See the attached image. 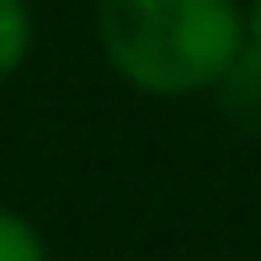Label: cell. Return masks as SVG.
Returning a JSON list of instances; mask_svg holds the SVG:
<instances>
[{"label":"cell","instance_id":"6da1fadb","mask_svg":"<svg viewBox=\"0 0 261 261\" xmlns=\"http://www.w3.org/2000/svg\"><path fill=\"white\" fill-rule=\"evenodd\" d=\"M101 59L128 91L187 101L219 91L245 48V0H96Z\"/></svg>","mask_w":261,"mask_h":261},{"label":"cell","instance_id":"7a4b0ae2","mask_svg":"<svg viewBox=\"0 0 261 261\" xmlns=\"http://www.w3.org/2000/svg\"><path fill=\"white\" fill-rule=\"evenodd\" d=\"M32 43H38L32 0H0V86L32 59Z\"/></svg>","mask_w":261,"mask_h":261},{"label":"cell","instance_id":"3957f363","mask_svg":"<svg viewBox=\"0 0 261 261\" xmlns=\"http://www.w3.org/2000/svg\"><path fill=\"white\" fill-rule=\"evenodd\" d=\"M224 107H229L234 117H245V123H261V48L256 43H245L240 59L229 64V75H224L219 86Z\"/></svg>","mask_w":261,"mask_h":261},{"label":"cell","instance_id":"277c9868","mask_svg":"<svg viewBox=\"0 0 261 261\" xmlns=\"http://www.w3.org/2000/svg\"><path fill=\"white\" fill-rule=\"evenodd\" d=\"M0 261H54L38 224L21 219L16 208H0Z\"/></svg>","mask_w":261,"mask_h":261},{"label":"cell","instance_id":"5b68a950","mask_svg":"<svg viewBox=\"0 0 261 261\" xmlns=\"http://www.w3.org/2000/svg\"><path fill=\"white\" fill-rule=\"evenodd\" d=\"M245 43L261 48V0H245Z\"/></svg>","mask_w":261,"mask_h":261}]
</instances>
